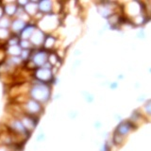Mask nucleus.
<instances>
[{
	"label": "nucleus",
	"instance_id": "f257e3e1",
	"mask_svg": "<svg viewBox=\"0 0 151 151\" xmlns=\"http://www.w3.org/2000/svg\"><path fill=\"white\" fill-rule=\"evenodd\" d=\"M48 95H49L48 89L44 86H37L32 90V95L36 99H39V100L46 99L48 97Z\"/></svg>",
	"mask_w": 151,
	"mask_h": 151
},
{
	"label": "nucleus",
	"instance_id": "f03ea898",
	"mask_svg": "<svg viewBox=\"0 0 151 151\" xmlns=\"http://www.w3.org/2000/svg\"><path fill=\"white\" fill-rule=\"evenodd\" d=\"M131 124L130 123H128V122H124L122 124H120V125L118 126L117 127V130H116V133L118 135H125L127 134V133L130 130V128H131Z\"/></svg>",
	"mask_w": 151,
	"mask_h": 151
},
{
	"label": "nucleus",
	"instance_id": "7ed1b4c3",
	"mask_svg": "<svg viewBox=\"0 0 151 151\" xmlns=\"http://www.w3.org/2000/svg\"><path fill=\"white\" fill-rule=\"evenodd\" d=\"M44 59H46V56H44L43 53H38V54L35 56L34 61L37 64H42V63H43Z\"/></svg>",
	"mask_w": 151,
	"mask_h": 151
},
{
	"label": "nucleus",
	"instance_id": "20e7f679",
	"mask_svg": "<svg viewBox=\"0 0 151 151\" xmlns=\"http://www.w3.org/2000/svg\"><path fill=\"white\" fill-rule=\"evenodd\" d=\"M40 8L42 11H49L50 10V2L49 1H43L40 3Z\"/></svg>",
	"mask_w": 151,
	"mask_h": 151
},
{
	"label": "nucleus",
	"instance_id": "39448f33",
	"mask_svg": "<svg viewBox=\"0 0 151 151\" xmlns=\"http://www.w3.org/2000/svg\"><path fill=\"white\" fill-rule=\"evenodd\" d=\"M24 26V22L23 21H20V20H17L16 22H14V24H13V28H14L15 29H20L23 28Z\"/></svg>",
	"mask_w": 151,
	"mask_h": 151
},
{
	"label": "nucleus",
	"instance_id": "423d86ee",
	"mask_svg": "<svg viewBox=\"0 0 151 151\" xmlns=\"http://www.w3.org/2000/svg\"><path fill=\"white\" fill-rule=\"evenodd\" d=\"M32 29H33V28H26L25 31L23 32V34H22V36H23L24 38H28L29 35H30V33L32 32Z\"/></svg>",
	"mask_w": 151,
	"mask_h": 151
},
{
	"label": "nucleus",
	"instance_id": "0eeeda50",
	"mask_svg": "<svg viewBox=\"0 0 151 151\" xmlns=\"http://www.w3.org/2000/svg\"><path fill=\"white\" fill-rule=\"evenodd\" d=\"M29 103L32 105L31 107H29V106H28L29 110H31V112H37L38 109H39V105H37L36 103H34V102H29Z\"/></svg>",
	"mask_w": 151,
	"mask_h": 151
},
{
	"label": "nucleus",
	"instance_id": "6e6552de",
	"mask_svg": "<svg viewBox=\"0 0 151 151\" xmlns=\"http://www.w3.org/2000/svg\"><path fill=\"white\" fill-rule=\"evenodd\" d=\"M145 109H146V112H147L149 114H151V101L149 102V103H148L147 105H146Z\"/></svg>",
	"mask_w": 151,
	"mask_h": 151
},
{
	"label": "nucleus",
	"instance_id": "1a4fd4ad",
	"mask_svg": "<svg viewBox=\"0 0 151 151\" xmlns=\"http://www.w3.org/2000/svg\"><path fill=\"white\" fill-rule=\"evenodd\" d=\"M14 11H15V8L12 7V6H10V7H9V11H7V12L11 13H11Z\"/></svg>",
	"mask_w": 151,
	"mask_h": 151
},
{
	"label": "nucleus",
	"instance_id": "9d476101",
	"mask_svg": "<svg viewBox=\"0 0 151 151\" xmlns=\"http://www.w3.org/2000/svg\"><path fill=\"white\" fill-rule=\"evenodd\" d=\"M43 138H44L43 135V134H41V135H39V137H37V141H42Z\"/></svg>",
	"mask_w": 151,
	"mask_h": 151
},
{
	"label": "nucleus",
	"instance_id": "9b49d317",
	"mask_svg": "<svg viewBox=\"0 0 151 151\" xmlns=\"http://www.w3.org/2000/svg\"><path fill=\"white\" fill-rule=\"evenodd\" d=\"M100 151H108V147H107V145H104L103 147L101 148Z\"/></svg>",
	"mask_w": 151,
	"mask_h": 151
}]
</instances>
